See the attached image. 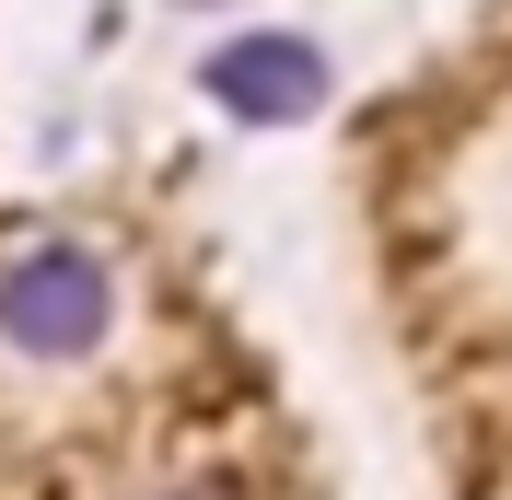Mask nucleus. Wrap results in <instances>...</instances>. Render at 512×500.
Instances as JSON below:
<instances>
[{"label":"nucleus","mask_w":512,"mask_h":500,"mask_svg":"<svg viewBox=\"0 0 512 500\" xmlns=\"http://www.w3.org/2000/svg\"><path fill=\"white\" fill-rule=\"evenodd\" d=\"M117 338V268L82 233H35L0 256V349L24 361H94Z\"/></svg>","instance_id":"nucleus-1"},{"label":"nucleus","mask_w":512,"mask_h":500,"mask_svg":"<svg viewBox=\"0 0 512 500\" xmlns=\"http://www.w3.org/2000/svg\"><path fill=\"white\" fill-rule=\"evenodd\" d=\"M198 82H210V105H233V128H291V117L326 105V47L256 24V35H222Z\"/></svg>","instance_id":"nucleus-2"},{"label":"nucleus","mask_w":512,"mask_h":500,"mask_svg":"<svg viewBox=\"0 0 512 500\" xmlns=\"http://www.w3.org/2000/svg\"><path fill=\"white\" fill-rule=\"evenodd\" d=\"M163 500H233V489H163Z\"/></svg>","instance_id":"nucleus-3"}]
</instances>
